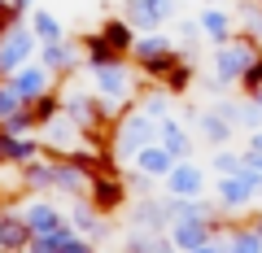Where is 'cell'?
I'll use <instances>...</instances> for the list:
<instances>
[{
	"label": "cell",
	"mask_w": 262,
	"mask_h": 253,
	"mask_svg": "<svg viewBox=\"0 0 262 253\" xmlns=\"http://www.w3.org/2000/svg\"><path fill=\"white\" fill-rule=\"evenodd\" d=\"M140 105H144L149 118H162V113H166V96H149V101H140Z\"/></svg>",
	"instance_id": "obj_31"
},
{
	"label": "cell",
	"mask_w": 262,
	"mask_h": 253,
	"mask_svg": "<svg viewBox=\"0 0 262 253\" xmlns=\"http://www.w3.org/2000/svg\"><path fill=\"white\" fill-rule=\"evenodd\" d=\"M166 183H170V197H184V201H192V197L206 192V175H201L192 162H175L170 175H166Z\"/></svg>",
	"instance_id": "obj_7"
},
{
	"label": "cell",
	"mask_w": 262,
	"mask_h": 253,
	"mask_svg": "<svg viewBox=\"0 0 262 253\" xmlns=\"http://www.w3.org/2000/svg\"><path fill=\"white\" fill-rule=\"evenodd\" d=\"M96 75V92L105 96V101H122L127 96V87H131V79H127V66H105V70H92Z\"/></svg>",
	"instance_id": "obj_11"
},
{
	"label": "cell",
	"mask_w": 262,
	"mask_h": 253,
	"mask_svg": "<svg viewBox=\"0 0 262 253\" xmlns=\"http://www.w3.org/2000/svg\"><path fill=\"white\" fill-rule=\"evenodd\" d=\"M179 61H184V57H179V48H170V53H162V57H153V61H144V79H153V83H166V75L170 70L179 66Z\"/></svg>",
	"instance_id": "obj_23"
},
{
	"label": "cell",
	"mask_w": 262,
	"mask_h": 253,
	"mask_svg": "<svg viewBox=\"0 0 262 253\" xmlns=\"http://www.w3.org/2000/svg\"><path fill=\"white\" fill-rule=\"evenodd\" d=\"M18 109H27V101L18 96V87H13L9 79H0V122H5V118H13Z\"/></svg>",
	"instance_id": "obj_25"
},
{
	"label": "cell",
	"mask_w": 262,
	"mask_h": 253,
	"mask_svg": "<svg viewBox=\"0 0 262 253\" xmlns=\"http://www.w3.org/2000/svg\"><path fill=\"white\" fill-rule=\"evenodd\" d=\"M39 66L66 79V75H70V66H75V53H70V48H66L61 39H57V44H44V61H39Z\"/></svg>",
	"instance_id": "obj_19"
},
{
	"label": "cell",
	"mask_w": 262,
	"mask_h": 253,
	"mask_svg": "<svg viewBox=\"0 0 262 253\" xmlns=\"http://www.w3.org/2000/svg\"><path fill=\"white\" fill-rule=\"evenodd\" d=\"M170 13H175V0H127L122 18L131 27H140V31H158L162 18H170Z\"/></svg>",
	"instance_id": "obj_6"
},
{
	"label": "cell",
	"mask_w": 262,
	"mask_h": 253,
	"mask_svg": "<svg viewBox=\"0 0 262 253\" xmlns=\"http://www.w3.org/2000/svg\"><path fill=\"white\" fill-rule=\"evenodd\" d=\"M31 240H35V232H31L27 214H0V249L5 253H22Z\"/></svg>",
	"instance_id": "obj_9"
},
{
	"label": "cell",
	"mask_w": 262,
	"mask_h": 253,
	"mask_svg": "<svg viewBox=\"0 0 262 253\" xmlns=\"http://www.w3.org/2000/svg\"><path fill=\"white\" fill-rule=\"evenodd\" d=\"M241 122L258 127V122H262V105H258V101H253V105H245V109H241Z\"/></svg>",
	"instance_id": "obj_32"
},
{
	"label": "cell",
	"mask_w": 262,
	"mask_h": 253,
	"mask_svg": "<svg viewBox=\"0 0 262 253\" xmlns=\"http://www.w3.org/2000/svg\"><path fill=\"white\" fill-rule=\"evenodd\" d=\"M158 144L170 153V162H188V153H192V140H188V135H184V127H175L170 118L158 127Z\"/></svg>",
	"instance_id": "obj_14"
},
{
	"label": "cell",
	"mask_w": 262,
	"mask_h": 253,
	"mask_svg": "<svg viewBox=\"0 0 262 253\" xmlns=\"http://www.w3.org/2000/svg\"><path fill=\"white\" fill-rule=\"evenodd\" d=\"M170 48H175V44H170V35H140V39H136V48H131V53H136V61H140V66H144V61H153V57L170 53Z\"/></svg>",
	"instance_id": "obj_22"
},
{
	"label": "cell",
	"mask_w": 262,
	"mask_h": 253,
	"mask_svg": "<svg viewBox=\"0 0 262 253\" xmlns=\"http://www.w3.org/2000/svg\"><path fill=\"white\" fill-rule=\"evenodd\" d=\"M258 61V44H253L249 35H241V39H232V44H219V53H214V79H210V87H227V83H241V75Z\"/></svg>",
	"instance_id": "obj_1"
},
{
	"label": "cell",
	"mask_w": 262,
	"mask_h": 253,
	"mask_svg": "<svg viewBox=\"0 0 262 253\" xmlns=\"http://www.w3.org/2000/svg\"><path fill=\"white\" fill-rule=\"evenodd\" d=\"M258 192H262V170H253V166H241L236 175H223V183H219L223 210H245Z\"/></svg>",
	"instance_id": "obj_4"
},
{
	"label": "cell",
	"mask_w": 262,
	"mask_h": 253,
	"mask_svg": "<svg viewBox=\"0 0 262 253\" xmlns=\"http://www.w3.org/2000/svg\"><path fill=\"white\" fill-rule=\"evenodd\" d=\"M61 105H66V101H61L57 92H44V96H35L27 109H31V118H35V127H48V122L61 113Z\"/></svg>",
	"instance_id": "obj_21"
},
{
	"label": "cell",
	"mask_w": 262,
	"mask_h": 253,
	"mask_svg": "<svg viewBox=\"0 0 262 253\" xmlns=\"http://www.w3.org/2000/svg\"><path fill=\"white\" fill-rule=\"evenodd\" d=\"M101 39L114 48V53L127 57L131 48H136V27H131L127 18H110V22H101Z\"/></svg>",
	"instance_id": "obj_13"
},
{
	"label": "cell",
	"mask_w": 262,
	"mask_h": 253,
	"mask_svg": "<svg viewBox=\"0 0 262 253\" xmlns=\"http://www.w3.org/2000/svg\"><path fill=\"white\" fill-rule=\"evenodd\" d=\"M232 253H262V232L245 227V232L232 236Z\"/></svg>",
	"instance_id": "obj_26"
},
{
	"label": "cell",
	"mask_w": 262,
	"mask_h": 253,
	"mask_svg": "<svg viewBox=\"0 0 262 253\" xmlns=\"http://www.w3.org/2000/svg\"><path fill=\"white\" fill-rule=\"evenodd\" d=\"M13 5H18V9H31V5H35V0H13Z\"/></svg>",
	"instance_id": "obj_34"
},
{
	"label": "cell",
	"mask_w": 262,
	"mask_h": 253,
	"mask_svg": "<svg viewBox=\"0 0 262 253\" xmlns=\"http://www.w3.org/2000/svg\"><path fill=\"white\" fill-rule=\"evenodd\" d=\"M0 253H5V249H0Z\"/></svg>",
	"instance_id": "obj_38"
},
{
	"label": "cell",
	"mask_w": 262,
	"mask_h": 253,
	"mask_svg": "<svg viewBox=\"0 0 262 253\" xmlns=\"http://www.w3.org/2000/svg\"><path fill=\"white\" fill-rule=\"evenodd\" d=\"M192 75H196V70H192V61L184 57V61H179V66L166 75V83H162V87H166L170 96H179V92H188V87H192Z\"/></svg>",
	"instance_id": "obj_24"
},
{
	"label": "cell",
	"mask_w": 262,
	"mask_h": 253,
	"mask_svg": "<svg viewBox=\"0 0 262 253\" xmlns=\"http://www.w3.org/2000/svg\"><path fill=\"white\" fill-rule=\"evenodd\" d=\"M170 166H175V162H170V153L162 149V144H149V149L136 153V170H140V175H170Z\"/></svg>",
	"instance_id": "obj_16"
},
{
	"label": "cell",
	"mask_w": 262,
	"mask_h": 253,
	"mask_svg": "<svg viewBox=\"0 0 262 253\" xmlns=\"http://www.w3.org/2000/svg\"><path fill=\"white\" fill-rule=\"evenodd\" d=\"M136 218H140L144 227H153V223H158L162 214H158V205H153V201H144V205H140V214H136Z\"/></svg>",
	"instance_id": "obj_33"
},
{
	"label": "cell",
	"mask_w": 262,
	"mask_h": 253,
	"mask_svg": "<svg viewBox=\"0 0 262 253\" xmlns=\"http://www.w3.org/2000/svg\"><path fill=\"white\" fill-rule=\"evenodd\" d=\"M0 127H5L9 135H31V131H35V118H31V109H18L13 118H5V122H0Z\"/></svg>",
	"instance_id": "obj_27"
},
{
	"label": "cell",
	"mask_w": 262,
	"mask_h": 253,
	"mask_svg": "<svg viewBox=\"0 0 262 253\" xmlns=\"http://www.w3.org/2000/svg\"><path fill=\"white\" fill-rule=\"evenodd\" d=\"M192 253H219V249H210V244H201V249H192Z\"/></svg>",
	"instance_id": "obj_35"
},
{
	"label": "cell",
	"mask_w": 262,
	"mask_h": 253,
	"mask_svg": "<svg viewBox=\"0 0 262 253\" xmlns=\"http://www.w3.org/2000/svg\"><path fill=\"white\" fill-rule=\"evenodd\" d=\"M18 22H22V9L13 5V0H0V39L9 35V31L18 27Z\"/></svg>",
	"instance_id": "obj_29"
},
{
	"label": "cell",
	"mask_w": 262,
	"mask_h": 253,
	"mask_svg": "<svg viewBox=\"0 0 262 253\" xmlns=\"http://www.w3.org/2000/svg\"><path fill=\"white\" fill-rule=\"evenodd\" d=\"M31 31H35L39 44H57V39H66L61 22H57L53 13H44V9H31Z\"/></svg>",
	"instance_id": "obj_18"
},
{
	"label": "cell",
	"mask_w": 262,
	"mask_h": 253,
	"mask_svg": "<svg viewBox=\"0 0 262 253\" xmlns=\"http://www.w3.org/2000/svg\"><path fill=\"white\" fill-rule=\"evenodd\" d=\"M241 166H245V153H219V157H214V170H219V175H236Z\"/></svg>",
	"instance_id": "obj_30"
},
{
	"label": "cell",
	"mask_w": 262,
	"mask_h": 253,
	"mask_svg": "<svg viewBox=\"0 0 262 253\" xmlns=\"http://www.w3.org/2000/svg\"><path fill=\"white\" fill-rule=\"evenodd\" d=\"M57 253H92V244L83 240V236H75V232H57Z\"/></svg>",
	"instance_id": "obj_28"
},
{
	"label": "cell",
	"mask_w": 262,
	"mask_h": 253,
	"mask_svg": "<svg viewBox=\"0 0 262 253\" xmlns=\"http://www.w3.org/2000/svg\"><path fill=\"white\" fill-rule=\"evenodd\" d=\"M258 5H262V0H258Z\"/></svg>",
	"instance_id": "obj_37"
},
{
	"label": "cell",
	"mask_w": 262,
	"mask_h": 253,
	"mask_svg": "<svg viewBox=\"0 0 262 253\" xmlns=\"http://www.w3.org/2000/svg\"><path fill=\"white\" fill-rule=\"evenodd\" d=\"M232 127H236V122H227L223 113H214V109L201 113V135H206L210 144H227V140H232Z\"/></svg>",
	"instance_id": "obj_20"
},
{
	"label": "cell",
	"mask_w": 262,
	"mask_h": 253,
	"mask_svg": "<svg viewBox=\"0 0 262 253\" xmlns=\"http://www.w3.org/2000/svg\"><path fill=\"white\" fill-rule=\"evenodd\" d=\"M27 223H31V232H35V236H53V232H61V214H57L48 201H35V205L27 210Z\"/></svg>",
	"instance_id": "obj_17"
},
{
	"label": "cell",
	"mask_w": 262,
	"mask_h": 253,
	"mask_svg": "<svg viewBox=\"0 0 262 253\" xmlns=\"http://www.w3.org/2000/svg\"><path fill=\"white\" fill-rule=\"evenodd\" d=\"M122 201H127V183H122V175L92 179V183H88V205L101 210V214H118Z\"/></svg>",
	"instance_id": "obj_5"
},
{
	"label": "cell",
	"mask_w": 262,
	"mask_h": 253,
	"mask_svg": "<svg viewBox=\"0 0 262 253\" xmlns=\"http://www.w3.org/2000/svg\"><path fill=\"white\" fill-rule=\"evenodd\" d=\"M48 75H53V70H44V66H35V61H27V66H22L18 75L9 79V83L18 87V96H22V101L31 105V101H35V96L53 92V79H48Z\"/></svg>",
	"instance_id": "obj_8"
},
{
	"label": "cell",
	"mask_w": 262,
	"mask_h": 253,
	"mask_svg": "<svg viewBox=\"0 0 262 253\" xmlns=\"http://www.w3.org/2000/svg\"><path fill=\"white\" fill-rule=\"evenodd\" d=\"M206 5H219V0H206Z\"/></svg>",
	"instance_id": "obj_36"
},
{
	"label": "cell",
	"mask_w": 262,
	"mask_h": 253,
	"mask_svg": "<svg viewBox=\"0 0 262 253\" xmlns=\"http://www.w3.org/2000/svg\"><path fill=\"white\" fill-rule=\"evenodd\" d=\"M35 44H39V39H35V31H31V27H13L9 35L0 39V79H13V75H18V70L31 61Z\"/></svg>",
	"instance_id": "obj_3"
},
{
	"label": "cell",
	"mask_w": 262,
	"mask_h": 253,
	"mask_svg": "<svg viewBox=\"0 0 262 253\" xmlns=\"http://www.w3.org/2000/svg\"><path fill=\"white\" fill-rule=\"evenodd\" d=\"M196 27H201V35H206V39H214V44H232V18H227L223 9H214V5L201 9Z\"/></svg>",
	"instance_id": "obj_12"
},
{
	"label": "cell",
	"mask_w": 262,
	"mask_h": 253,
	"mask_svg": "<svg viewBox=\"0 0 262 253\" xmlns=\"http://www.w3.org/2000/svg\"><path fill=\"white\" fill-rule=\"evenodd\" d=\"M153 140H158V122H153L149 113H127L122 109V122L114 127V153H118V157H136V153L149 149Z\"/></svg>",
	"instance_id": "obj_2"
},
{
	"label": "cell",
	"mask_w": 262,
	"mask_h": 253,
	"mask_svg": "<svg viewBox=\"0 0 262 253\" xmlns=\"http://www.w3.org/2000/svg\"><path fill=\"white\" fill-rule=\"evenodd\" d=\"M83 57H88V70H105V66L122 61V53H114L101 35H83Z\"/></svg>",
	"instance_id": "obj_15"
},
{
	"label": "cell",
	"mask_w": 262,
	"mask_h": 253,
	"mask_svg": "<svg viewBox=\"0 0 262 253\" xmlns=\"http://www.w3.org/2000/svg\"><path fill=\"white\" fill-rule=\"evenodd\" d=\"M210 218H188V223H170V240L179 244V249H201V244H210Z\"/></svg>",
	"instance_id": "obj_10"
}]
</instances>
